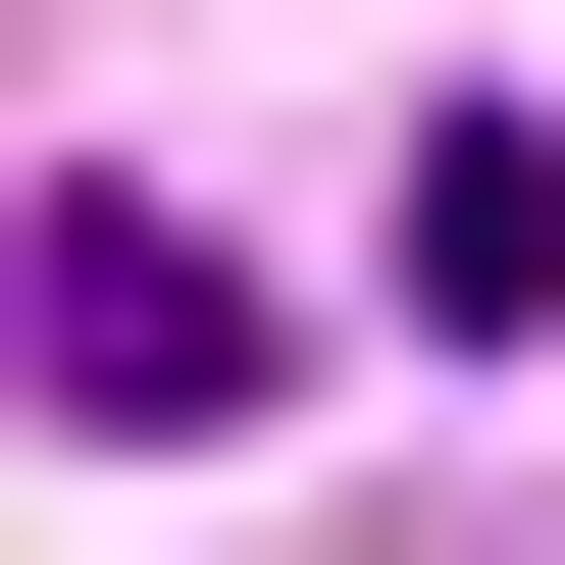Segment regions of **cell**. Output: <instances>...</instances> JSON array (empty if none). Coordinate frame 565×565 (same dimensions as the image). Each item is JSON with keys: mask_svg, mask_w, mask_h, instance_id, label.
Returning a JSON list of instances; mask_svg holds the SVG:
<instances>
[{"mask_svg": "<svg viewBox=\"0 0 565 565\" xmlns=\"http://www.w3.org/2000/svg\"><path fill=\"white\" fill-rule=\"evenodd\" d=\"M0 360H52L104 462H206V412H257V257H206V206H0Z\"/></svg>", "mask_w": 565, "mask_h": 565, "instance_id": "1", "label": "cell"}]
</instances>
